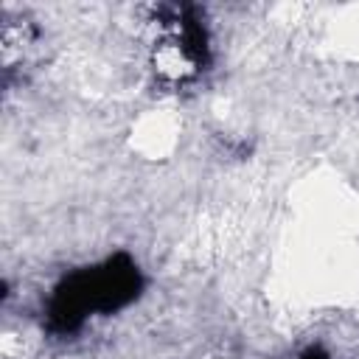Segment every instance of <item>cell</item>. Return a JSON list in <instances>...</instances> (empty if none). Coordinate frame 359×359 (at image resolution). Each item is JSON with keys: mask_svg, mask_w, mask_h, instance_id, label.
Segmentation results:
<instances>
[{"mask_svg": "<svg viewBox=\"0 0 359 359\" xmlns=\"http://www.w3.org/2000/svg\"><path fill=\"white\" fill-rule=\"evenodd\" d=\"M300 359H328V353H325L320 345H309V348L300 353Z\"/></svg>", "mask_w": 359, "mask_h": 359, "instance_id": "7a4b0ae2", "label": "cell"}, {"mask_svg": "<svg viewBox=\"0 0 359 359\" xmlns=\"http://www.w3.org/2000/svg\"><path fill=\"white\" fill-rule=\"evenodd\" d=\"M146 278L129 252H112L95 266H79L59 278L45 306V328L73 337L90 314H115L143 294Z\"/></svg>", "mask_w": 359, "mask_h": 359, "instance_id": "6da1fadb", "label": "cell"}]
</instances>
